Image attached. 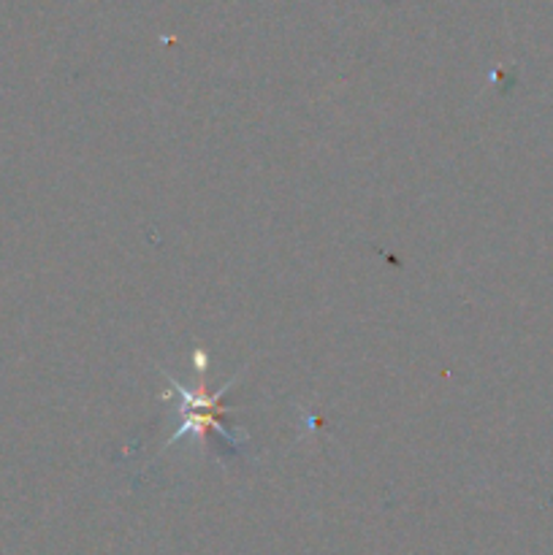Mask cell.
<instances>
[{
    "label": "cell",
    "instance_id": "cell-1",
    "mask_svg": "<svg viewBox=\"0 0 553 555\" xmlns=\"http://www.w3.org/2000/svg\"><path fill=\"white\" fill-rule=\"evenodd\" d=\"M168 383L173 385V393L182 399V404H179V415H182V426L177 428V434H173L171 439H168V444L179 442V439L184 437H195L198 442H204L209 434H217V437L226 439L231 448H242L244 442H247V437H236V434H231L228 428H222V406H220V399L226 396V390L231 388L233 383H236V377L231 379L228 385H222L217 393H206V390H190L184 388L182 383H177L173 377H168Z\"/></svg>",
    "mask_w": 553,
    "mask_h": 555
}]
</instances>
